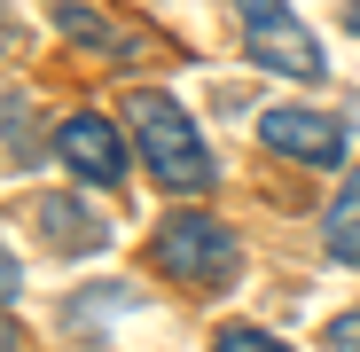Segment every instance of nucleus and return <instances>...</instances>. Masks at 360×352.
<instances>
[{"label":"nucleus","mask_w":360,"mask_h":352,"mask_svg":"<svg viewBox=\"0 0 360 352\" xmlns=\"http://www.w3.org/2000/svg\"><path fill=\"white\" fill-rule=\"evenodd\" d=\"M126 133H134L141 164L157 172L165 188H180V196H204V188L219 181V164H212V149H204V133H196V117L180 110L172 94H157V86L126 94Z\"/></svg>","instance_id":"nucleus-1"},{"label":"nucleus","mask_w":360,"mask_h":352,"mask_svg":"<svg viewBox=\"0 0 360 352\" xmlns=\"http://www.w3.org/2000/svg\"><path fill=\"white\" fill-rule=\"evenodd\" d=\"M149 266L172 274L180 289H196V298H212V289H227L243 274V243H235V227L212 219V211H172L149 235Z\"/></svg>","instance_id":"nucleus-2"},{"label":"nucleus","mask_w":360,"mask_h":352,"mask_svg":"<svg viewBox=\"0 0 360 352\" xmlns=\"http://www.w3.org/2000/svg\"><path fill=\"white\" fill-rule=\"evenodd\" d=\"M235 16H243V47L259 55L266 71H282V79H321V71H329L321 39L297 24L282 0H235Z\"/></svg>","instance_id":"nucleus-3"},{"label":"nucleus","mask_w":360,"mask_h":352,"mask_svg":"<svg viewBox=\"0 0 360 352\" xmlns=\"http://www.w3.org/2000/svg\"><path fill=\"white\" fill-rule=\"evenodd\" d=\"M55 157H63L86 188H117L126 181V133H117L102 110H71L63 126H55Z\"/></svg>","instance_id":"nucleus-4"},{"label":"nucleus","mask_w":360,"mask_h":352,"mask_svg":"<svg viewBox=\"0 0 360 352\" xmlns=\"http://www.w3.org/2000/svg\"><path fill=\"white\" fill-rule=\"evenodd\" d=\"M259 141L274 149V157H297V164H345V126L337 117H321V110H306V102H282V110H266L259 117Z\"/></svg>","instance_id":"nucleus-5"},{"label":"nucleus","mask_w":360,"mask_h":352,"mask_svg":"<svg viewBox=\"0 0 360 352\" xmlns=\"http://www.w3.org/2000/svg\"><path fill=\"white\" fill-rule=\"evenodd\" d=\"M39 243L63 251V259H94V251L110 243V227H102V211L79 204V196H47V204H39Z\"/></svg>","instance_id":"nucleus-6"},{"label":"nucleus","mask_w":360,"mask_h":352,"mask_svg":"<svg viewBox=\"0 0 360 352\" xmlns=\"http://www.w3.org/2000/svg\"><path fill=\"white\" fill-rule=\"evenodd\" d=\"M55 24H63L79 47H94V55H117V63H126V55L141 47L126 24H117V16H102V8H86V0H55Z\"/></svg>","instance_id":"nucleus-7"},{"label":"nucleus","mask_w":360,"mask_h":352,"mask_svg":"<svg viewBox=\"0 0 360 352\" xmlns=\"http://www.w3.org/2000/svg\"><path fill=\"white\" fill-rule=\"evenodd\" d=\"M321 235H329V259L360 266V172H345V188L329 196V219H321Z\"/></svg>","instance_id":"nucleus-8"},{"label":"nucleus","mask_w":360,"mask_h":352,"mask_svg":"<svg viewBox=\"0 0 360 352\" xmlns=\"http://www.w3.org/2000/svg\"><path fill=\"white\" fill-rule=\"evenodd\" d=\"M212 352H290L282 337H266V329H219L212 337Z\"/></svg>","instance_id":"nucleus-9"},{"label":"nucleus","mask_w":360,"mask_h":352,"mask_svg":"<svg viewBox=\"0 0 360 352\" xmlns=\"http://www.w3.org/2000/svg\"><path fill=\"white\" fill-rule=\"evenodd\" d=\"M329 344H337V352H360V306H352V313H337V321H329Z\"/></svg>","instance_id":"nucleus-10"},{"label":"nucleus","mask_w":360,"mask_h":352,"mask_svg":"<svg viewBox=\"0 0 360 352\" xmlns=\"http://www.w3.org/2000/svg\"><path fill=\"white\" fill-rule=\"evenodd\" d=\"M16 282H24V274H16V259H8V243H0V306L16 298Z\"/></svg>","instance_id":"nucleus-11"},{"label":"nucleus","mask_w":360,"mask_h":352,"mask_svg":"<svg viewBox=\"0 0 360 352\" xmlns=\"http://www.w3.org/2000/svg\"><path fill=\"white\" fill-rule=\"evenodd\" d=\"M0 352H24V337H16V321L0 313Z\"/></svg>","instance_id":"nucleus-12"},{"label":"nucleus","mask_w":360,"mask_h":352,"mask_svg":"<svg viewBox=\"0 0 360 352\" xmlns=\"http://www.w3.org/2000/svg\"><path fill=\"white\" fill-rule=\"evenodd\" d=\"M345 32H360V0H352V8H345Z\"/></svg>","instance_id":"nucleus-13"}]
</instances>
